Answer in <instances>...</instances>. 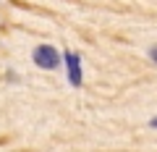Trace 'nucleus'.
<instances>
[{"instance_id":"f03ea898","label":"nucleus","mask_w":157,"mask_h":152,"mask_svg":"<svg viewBox=\"0 0 157 152\" xmlns=\"http://www.w3.org/2000/svg\"><path fill=\"white\" fill-rule=\"evenodd\" d=\"M63 60H66V68H68V81H71L73 87H81V55L78 53H63Z\"/></svg>"},{"instance_id":"20e7f679","label":"nucleus","mask_w":157,"mask_h":152,"mask_svg":"<svg viewBox=\"0 0 157 152\" xmlns=\"http://www.w3.org/2000/svg\"><path fill=\"white\" fill-rule=\"evenodd\" d=\"M147 126H149V129H155V131H157V115H155V118H149V123H147Z\"/></svg>"},{"instance_id":"f257e3e1","label":"nucleus","mask_w":157,"mask_h":152,"mask_svg":"<svg viewBox=\"0 0 157 152\" xmlns=\"http://www.w3.org/2000/svg\"><path fill=\"white\" fill-rule=\"evenodd\" d=\"M34 63L39 68H45V71H55L60 66V53L52 45H39V47H34Z\"/></svg>"},{"instance_id":"7ed1b4c3","label":"nucleus","mask_w":157,"mask_h":152,"mask_svg":"<svg viewBox=\"0 0 157 152\" xmlns=\"http://www.w3.org/2000/svg\"><path fill=\"white\" fill-rule=\"evenodd\" d=\"M147 58H149V63H155V66H157V45H149V50H147Z\"/></svg>"}]
</instances>
